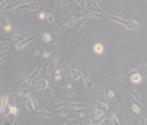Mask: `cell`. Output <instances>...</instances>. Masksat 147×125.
<instances>
[{"label":"cell","instance_id":"obj_1","mask_svg":"<svg viewBox=\"0 0 147 125\" xmlns=\"http://www.w3.org/2000/svg\"><path fill=\"white\" fill-rule=\"evenodd\" d=\"M107 111H108V104H107L106 101H103V100H100L97 103V108H96V117H104L107 114Z\"/></svg>","mask_w":147,"mask_h":125},{"label":"cell","instance_id":"obj_2","mask_svg":"<svg viewBox=\"0 0 147 125\" xmlns=\"http://www.w3.org/2000/svg\"><path fill=\"white\" fill-rule=\"evenodd\" d=\"M33 41V36H25V38H22V39H20V41L16 43V49L20 50L22 49V47H25L28 43H31V42Z\"/></svg>","mask_w":147,"mask_h":125},{"label":"cell","instance_id":"obj_3","mask_svg":"<svg viewBox=\"0 0 147 125\" xmlns=\"http://www.w3.org/2000/svg\"><path fill=\"white\" fill-rule=\"evenodd\" d=\"M68 76L74 79V81H78V79H81L82 78V71L81 70H76V68H71L69 71H68Z\"/></svg>","mask_w":147,"mask_h":125},{"label":"cell","instance_id":"obj_4","mask_svg":"<svg viewBox=\"0 0 147 125\" xmlns=\"http://www.w3.org/2000/svg\"><path fill=\"white\" fill-rule=\"evenodd\" d=\"M18 10H38L39 8V4L35 3V1H31V3H26V4H21L18 6Z\"/></svg>","mask_w":147,"mask_h":125},{"label":"cell","instance_id":"obj_5","mask_svg":"<svg viewBox=\"0 0 147 125\" xmlns=\"http://www.w3.org/2000/svg\"><path fill=\"white\" fill-rule=\"evenodd\" d=\"M82 78L85 79V85L88 86V88H90L92 91H93V88H94V85H93V81L89 78V75L86 74V71H82Z\"/></svg>","mask_w":147,"mask_h":125},{"label":"cell","instance_id":"obj_6","mask_svg":"<svg viewBox=\"0 0 147 125\" xmlns=\"http://www.w3.org/2000/svg\"><path fill=\"white\" fill-rule=\"evenodd\" d=\"M16 113H8L7 116H4V124H13L16 121Z\"/></svg>","mask_w":147,"mask_h":125},{"label":"cell","instance_id":"obj_7","mask_svg":"<svg viewBox=\"0 0 147 125\" xmlns=\"http://www.w3.org/2000/svg\"><path fill=\"white\" fill-rule=\"evenodd\" d=\"M40 67H42V64H39V67H36V70H35V71H33L31 75H29V78H28V79H26L24 83H31V82H32L33 79L36 78V75L39 74V71H40Z\"/></svg>","mask_w":147,"mask_h":125},{"label":"cell","instance_id":"obj_8","mask_svg":"<svg viewBox=\"0 0 147 125\" xmlns=\"http://www.w3.org/2000/svg\"><path fill=\"white\" fill-rule=\"evenodd\" d=\"M128 29H131V31H133V29H139L140 25L139 22H136V21H126V25H125Z\"/></svg>","mask_w":147,"mask_h":125},{"label":"cell","instance_id":"obj_9","mask_svg":"<svg viewBox=\"0 0 147 125\" xmlns=\"http://www.w3.org/2000/svg\"><path fill=\"white\" fill-rule=\"evenodd\" d=\"M47 85H49V83H47V79L42 78L40 81L38 82V85H36V89H38V91H43V89H46V88H47Z\"/></svg>","mask_w":147,"mask_h":125},{"label":"cell","instance_id":"obj_10","mask_svg":"<svg viewBox=\"0 0 147 125\" xmlns=\"http://www.w3.org/2000/svg\"><path fill=\"white\" fill-rule=\"evenodd\" d=\"M111 18V21H114V22H117V24H119V25H126V21L128 20H123V18H119V17H117V16H111L110 17Z\"/></svg>","mask_w":147,"mask_h":125},{"label":"cell","instance_id":"obj_11","mask_svg":"<svg viewBox=\"0 0 147 125\" xmlns=\"http://www.w3.org/2000/svg\"><path fill=\"white\" fill-rule=\"evenodd\" d=\"M131 82L132 83H140V82H142V75L138 74V72L132 74L131 75Z\"/></svg>","mask_w":147,"mask_h":125},{"label":"cell","instance_id":"obj_12","mask_svg":"<svg viewBox=\"0 0 147 125\" xmlns=\"http://www.w3.org/2000/svg\"><path fill=\"white\" fill-rule=\"evenodd\" d=\"M7 104H8V95H3V99H1V111L6 110Z\"/></svg>","mask_w":147,"mask_h":125},{"label":"cell","instance_id":"obj_13","mask_svg":"<svg viewBox=\"0 0 147 125\" xmlns=\"http://www.w3.org/2000/svg\"><path fill=\"white\" fill-rule=\"evenodd\" d=\"M103 51H104V46H103L101 43H96V45H94V53L101 54Z\"/></svg>","mask_w":147,"mask_h":125},{"label":"cell","instance_id":"obj_14","mask_svg":"<svg viewBox=\"0 0 147 125\" xmlns=\"http://www.w3.org/2000/svg\"><path fill=\"white\" fill-rule=\"evenodd\" d=\"M26 107L29 108L31 111H33V113H36V107H35V104H33V101L31 99L26 100Z\"/></svg>","mask_w":147,"mask_h":125},{"label":"cell","instance_id":"obj_15","mask_svg":"<svg viewBox=\"0 0 147 125\" xmlns=\"http://www.w3.org/2000/svg\"><path fill=\"white\" fill-rule=\"evenodd\" d=\"M42 41L46 42V43H49V45H51V36H50L49 33H45V35L42 36Z\"/></svg>","mask_w":147,"mask_h":125},{"label":"cell","instance_id":"obj_16","mask_svg":"<svg viewBox=\"0 0 147 125\" xmlns=\"http://www.w3.org/2000/svg\"><path fill=\"white\" fill-rule=\"evenodd\" d=\"M1 25H3V28L6 29V31H11V26H10V24H8V21L4 18L3 20V22H1Z\"/></svg>","mask_w":147,"mask_h":125},{"label":"cell","instance_id":"obj_17","mask_svg":"<svg viewBox=\"0 0 147 125\" xmlns=\"http://www.w3.org/2000/svg\"><path fill=\"white\" fill-rule=\"evenodd\" d=\"M76 4H78V6H81L82 8L88 7V1H86V0H76Z\"/></svg>","mask_w":147,"mask_h":125},{"label":"cell","instance_id":"obj_18","mask_svg":"<svg viewBox=\"0 0 147 125\" xmlns=\"http://www.w3.org/2000/svg\"><path fill=\"white\" fill-rule=\"evenodd\" d=\"M131 97H135V100H136V101H139L140 100V96H139V93H138V92L136 91H133L131 93Z\"/></svg>","mask_w":147,"mask_h":125},{"label":"cell","instance_id":"obj_19","mask_svg":"<svg viewBox=\"0 0 147 125\" xmlns=\"http://www.w3.org/2000/svg\"><path fill=\"white\" fill-rule=\"evenodd\" d=\"M110 120L113 121V124H119V121L117 120V117H115L114 114H111V116H110Z\"/></svg>","mask_w":147,"mask_h":125},{"label":"cell","instance_id":"obj_20","mask_svg":"<svg viewBox=\"0 0 147 125\" xmlns=\"http://www.w3.org/2000/svg\"><path fill=\"white\" fill-rule=\"evenodd\" d=\"M6 6H7V1H1V3H0V11H4V10H6Z\"/></svg>","mask_w":147,"mask_h":125},{"label":"cell","instance_id":"obj_21","mask_svg":"<svg viewBox=\"0 0 147 125\" xmlns=\"http://www.w3.org/2000/svg\"><path fill=\"white\" fill-rule=\"evenodd\" d=\"M46 17H47V14H46V13H40V14H39V18H40V20H45Z\"/></svg>","mask_w":147,"mask_h":125},{"label":"cell","instance_id":"obj_22","mask_svg":"<svg viewBox=\"0 0 147 125\" xmlns=\"http://www.w3.org/2000/svg\"><path fill=\"white\" fill-rule=\"evenodd\" d=\"M140 124H146V116L140 118Z\"/></svg>","mask_w":147,"mask_h":125},{"label":"cell","instance_id":"obj_23","mask_svg":"<svg viewBox=\"0 0 147 125\" xmlns=\"http://www.w3.org/2000/svg\"><path fill=\"white\" fill-rule=\"evenodd\" d=\"M107 95H108V97H110V99H113V97H114V93H113V92H108Z\"/></svg>","mask_w":147,"mask_h":125}]
</instances>
